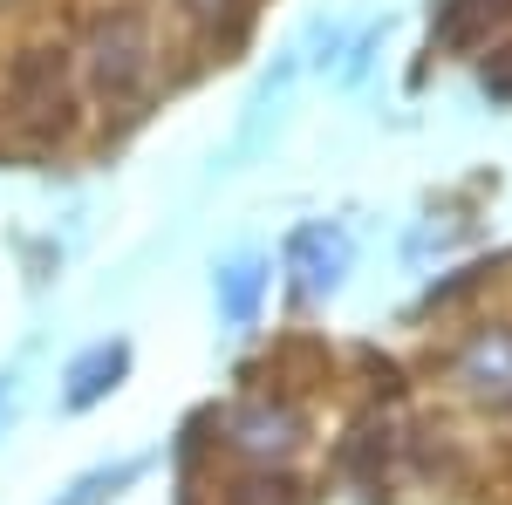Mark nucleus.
Instances as JSON below:
<instances>
[{
    "label": "nucleus",
    "instance_id": "nucleus-1",
    "mask_svg": "<svg viewBox=\"0 0 512 505\" xmlns=\"http://www.w3.org/2000/svg\"><path fill=\"white\" fill-rule=\"evenodd\" d=\"M82 76H89V96L103 110L130 117L151 89V28H144V14H130V7L103 14L89 28V48H82Z\"/></svg>",
    "mask_w": 512,
    "mask_h": 505
},
{
    "label": "nucleus",
    "instance_id": "nucleus-2",
    "mask_svg": "<svg viewBox=\"0 0 512 505\" xmlns=\"http://www.w3.org/2000/svg\"><path fill=\"white\" fill-rule=\"evenodd\" d=\"M7 117L28 137H62L76 123V69L62 48H28L7 76Z\"/></svg>",
    "mask_w": 512,
    "mask_h": 505
},
{
    "label": "nucleus",
    "instance_id": "nucleus-3",
    "mask_svg": "<svg viewBox=\"0 0 512 505\" xmlns=\"http://www.w3.org/2000/svg\"><path fill=\"white\" fill-rule=\"evenodd\" d=\"M349 260H355V239L342 226H328V219H315V226H301V233L287 239V267L301 280V294H315V301L342 287Z\"/></svg>",
    "mask_w": 512,
    "mask_h": 505
},
{
    "label": "nucleus",
    "instance_id": "nucleus-4",
    "mask_svg": "<svg viewBox=\"0 0 512 505\" xmlns=\"http://www.w3.org/2000/svg\"><path fill=\"white\" fill-rule=\"evenodd\" d=\"M226 430H233V444H246V451H260V458H280V451H294V410L287 403H239L233 417H226Z\"/></svg>",
    "mask_w": 512,
    "mask_h": 505
},
{
    "label": "nucleus",
    "instance_id": "nucleus-5",
    "mask_svg": "<svg viewBox=\"0 0 512 505\" xmlns=\"http://www.w3.org/2000/svg\"><path fill=\"white\" fill-rule=\"evenodd\" d=\"M123 369H130V342H96V349H82L76 362H69V410L103 403V396L123 383Z\"/></svg>",
    "mask_w": 512,
    "mask_h": 505
},
{
    "label": "nucleus",
    "instance_id": "nucleus-6",
    "mask_svg": "<svg viewBox=\"0 0 512 505\" xmlns=\"http://www.w3.org/2000/svg\"><path fill=\"white\" fill-rule=\"evenodd\" d=\"M458 376L472 383V396L485 403H506L512 396V328H492V335H478L465 362H458Z\"/></svg>",
    "mask_w": 512,
    "mask_h": 505
},
{
    "label": "nucleus",
    "instance_id": "nucleus-7",
    "mask_svg": "<svg viewBox=\"0 0 512 505\" xmlns=\"http://www.w3.org/2000/svg\"><path fill=\"white\" fill-rule=\"evenodd\" d=\"M212 294H219V321H226V328H253L260 294H267V267H260V260H226L219 280H212Z\"/></svg>",
    "mask_w": 512,
    "mask_h": 505
},
{
    "label": "nucleus",
    "instance_id": "nucleus-8",
    "mask_svg": "<svg viewBox=\"0 0 512 505\" xmlns=\"http://www.w3.org/2000/svg\"><path fill=\"white\" fill-rule=\"evenodd\" d=\"M137 458H123V465H103V471H82L76 485H69V492H55V505H110L123 492V485H130V478H137Z\"/></svg>",
    "mask_w": 512,
    "mask_h": 505
},
{
    "label": "nucleus",
    "instance_id": "nucleus-9",
    "mask_svg": "<svg viewBox=\"0 0 512 505\" xmlns=\"http://www.w3.org/2000/svg\"><path fill=\"white\" fill-rule=\"evenodd\" d=\"M506 14H512V0H458V7L444 14V41H478V28H485V21L499 28Z\"/></svg>",
    "mask_w": 512,
    "mask_h": 505
},
{
    "label": "nucleus",
    "instance_id": "nucleus-10",
    "mask_svg": "<svg viewBox=\"0 0 512 505\" xmlns=\"http://www.w3.org/2000/svg\"><path fill=\"white\" fill-rule=\"evenodd\" d=\"M178 7L192 14L198 28H226V21H233V14H239V0H178Z\"/></svg>",
    "mask_w": 512,
    "mask_h": 505
},
{
    "label": "nucleus",
    "instance_id": "nucleus-11",
    "mask_svg": "<svg viewBox=\"0 0 512 505\" xmlns=\"http://www.w3.org/2000/svg\"><path fill=\"white\" fill-rule=\"evenodd\" d=\"M485 89H492V96H512V48L485 62Z\"/></svg>",
    "mask_w": 512,
    "mask_h": 505
},
{
    "label": "nucleus",
    "instance_id": "nucleus-12",
    "mask_svg": "<svg viewBox=\"0 0 512 505\" xmlns=\"http://www.w3.org/2000/svg\"><path fill=\"white\" fill-rule=\"evenodd\" d=\"M7 410H14V376H0V424H7Z\"/></svg>",
    "mask_w": 512,
    "mask_h": 505
}]
</instances>
